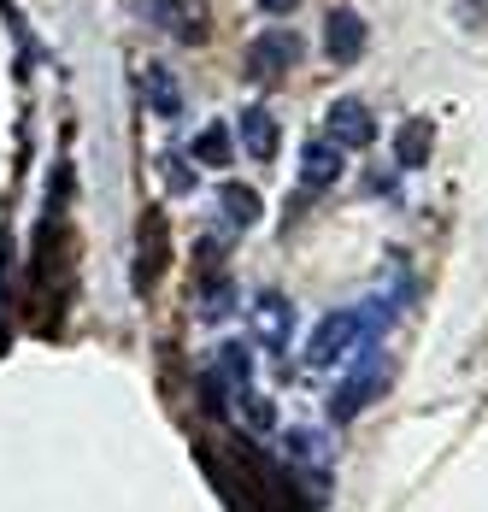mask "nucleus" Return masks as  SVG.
<instances>
[{"label": "nucleus", "mask_w": 488, "mask_h": 512, "mask_svg": "<svg viewBox=\"0 0 488 512\" xmlns=\"http://www.w3.org/2000/svg\"><path fill=\"white\" fill-rule=\"evenodd\" d=\"M165 259H171V224H165L159 212H147L142 230H136V265H130L136 295H153V277L165 271Z\"/></svg>", "instance_id": "1"}, {"label": "nucleus", "mask_w": 488, "mask_h": 512, "mask_svg": "<svg viewBox=\"0 0 488 512\" xmlns=\"http://www.w3.org/2000/svg\"><path fill=\"white\" fill-rule=\"evenodd\" d=\"M324 142H336V148H371L377 142V118H371V106L365 101H330L324 112Z\"/></svg>", "instance_id": "2"}, {"label": "nucleus", "mask_w": 488, "mask_h": 512, "mask_svg": "<svg viewBox=\"0 0 488 512\" xmlns=\"http://www.w3.org/2000/svg\"><path fill=\"white\" fill-rule=\"evenodd\" d=\"M294 336V307L289 295H277V289H265V295H253V342L265 348V354H283Z\"/></svg>", "instance_id": "3"}, {"label": "nucleus", "mask_w": 488, "mask_h": 512, "mask_svg": "<svg viewBox=\"0 0 488 512\" xmlns=\"http://www.w3.org/2000/svg\"><path fill=\"white\" fill-rule=\"evenodd\" d=\"M383 389H389V371H383L377 359H365V365H359V371L347 377L342 389L330 395V418H336V424H347V418H359V412L371 407V401H377Z\"/></svg>", "instance_id": "4"}, {"label": "nucleus", "mask_w": 488, "mask_h": 512, "mask_svg": "<svg viewBox=\"0 0 488 512\" xmlns=\"http://www.w3.org/2000/svg\"><path fill=\"white\" fill-rule=\"evenodd\" d=\"M324 53H330L336 65H359V59H365V18H359L353 6H336V12L324 18Z\"/></svg>", "instance_id": "5"}, {"label": "nucleus", "mask_w": 488, "mask_h": 512, "mask_svg": "<svg viewBox=\"0 0 488 512\" xmlns=\"http://www.w3.org/2000/svg\"><path fill=\"white\" fill-rule=\"evenodd\" d=\"M294 59H300V36H294V30H265V36H253V48H247V71H253V77H283Z\"/></svg>", "instance_id": "6"}, {"label": "nucleus", "mask_w": 488, "mask_h": 512, "mask_svg": "<svg viewBox=\"0 0 488 512\" xmlns=\"http://www.w3.org/2000/svg\"><path fill=\"white\" fill-rule=\"evenodd\" d=\"M436 154V124L430 118H406L400 130H394V165L400 171H424Z\"/></svg>", "instance_id": "7"}, {"label": "nucleus", "mask_w": 488, "mask_h": 512, "mask_svg": "<svg viewBox=\"0 0 488 512\" xmlns=\"http://www.w3.org/2000/svg\"><path fill=\"white\" fill-rule=\"evenodd\" d=\"M142 18H147V24H159L165 36L189 42V48H195L200 36H206V24H200L195 12H189V0H142Z\"/></svg>", "instance_id": "8"}, {"label": "nucleus", "mask_w": 488, "mask_h": 512, "mask_svg": "<svg viewBox=\"0 0 488 512\" xmlns=\"http://www.w3.org/2000/svg\"><path fill=\"white\" fill-rule=\"evenodd\" d=\"M336 177H342V148H336V142L318 136V142L300 148V183H306V189H330Z\"/></svg>", "instance_id": "9"}, {"label": "nucleus", "mask_w": 488, "mask_h": 512, "mask_svg": "<svg viewBox=\"0 0 488 512\" xmlns=\"http://www.w3.org/2000/svg\"><path fill=\"white\" fill-rule=\"evenodd\" d=\"M218 212H224V224H230V230H253V224H259V212H265V201H259V189H253V183H218Z\"/></svg>", "instance_id": "10"}, {"label": "nucleus", "mask_w": 488, "mask_h": 512, "mask_svg": "<svg viewBox=\"0 0 488 512\" xmlns=\"http://www.w3.org/2000/svg\"><path fill=\"white\" fill-rule=\"evenodd\" d=\"M236 130H242V148L253 154V165L277 159V118H271L265 106H247L242 118H236Z\"/></svg>", "instance_id": "11"}, {"label": "nucleus", "mask_w": 488, "mask_h": 512, "mask_svg": "<svg viewBox=\"0 0 488 512\" xmlns=\"http://www.w3.org/2000/svg\"><path fill=\"white\" fill-rule=\"evenodd\" d=\"M247 365H253V348H247V342H224V348H218V365H212V377L247 395V383H253V371H247Z\"/></svg>", "instance_id": "12"}, {"label": "nucleus", "mask_w": 488, "mask_h": 512, "mask_svg": "<svg viewBox=\"0 0 488 512\" xmlns=\"http://www.w3.org/2000/svg\"><path fill=\"white\" fill-rule=\"evenodd\" d=\"M189 154H195L200 165H212V171H224V165H230V154H236V142H230V124H206L195 142H189Z\"/></svg>", "instance_id": "13"}, {"label": "nucleus", "mask_w": 488, "mask_h": 512, "mask_svg": "<svg viewBox=\"0 0 488 512\" xmlns=\"http://www.w3.org/2000/svg\"><path fill=\"white\" fill-rule=\"evenodd\" d=\"M147 106H153L159 118H177V112H183V95H177V77H171L165 65H153V71H147Z\"/></svg>", "instance_id": "14"}, {"label": "nucleus", "mask_w": 488, "mask_h": 512, "mask_svg": "<svg viewBox=\"0 0 488 512\" xmlns=\"http://www.w3.org/2000/svg\"><path fill=\"white\" fill-rule=\"evenodd\" d=\"M236 301V289H230V277H212V289H200V318H224Z\"/></svg>", "instance_id": "15"}, {"label": "nucleus", "mask_w": 488, "mask_h": 512, "mask_svg": "<svg viewBox=\"0 0 488 512\" xmlns=\"http://www.w3.org/2000/svg\"><path fill=\"white\" fill-rule=\"evenodd\" d=\"M159 165H165V189H171V195H189V189H195V171H189L177 154H165Z\"/></svg>", "instance_id": "16"}, {"label": "nucleus", "mask_w": 488, "mask_h": 512, "mask_svg": "<svg viewBox=\"0 0 488 512\" xmlns=\"http://www.w3.org/2000/svg\"><path fill=\"white\" fill-rule=\"evenodd\" d=\"M242 412H247L253 430H271V401H265V395H242Z\"/></svg>", "instance_id": "17"}, {"label": "nucleus", "mask_w": 488, "mask_h": 512, "mask_svg": "<svg viewBox=\"0 0 488 512\" xmlns=\"http://www.w3.org/2000/svg\"><path fill=\"white\" fill-rule=\"evenodd\" d=\"M259 6H265V12H294L300 0H259Z\"/></svg>", "instance_id": "18"}]
</instances>
